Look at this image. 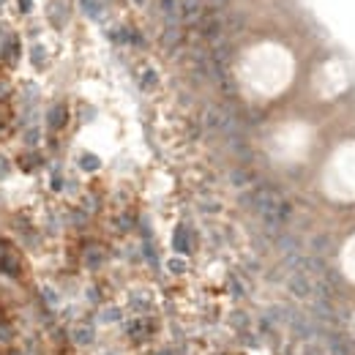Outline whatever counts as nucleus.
Instances as JSON below:
<instances>
[{"label":"nucleus","mask_w":355,"mask_h":355,"mask_svg":"<svg viewBox=\"0 0 355 355\" xmlns=\"http://www.w3.org/2000/svg\"><path fill=\"white\" fill-rule=\"evenodd\" d=\"M161 11H164L170 19H175V17L181 14V6H178V0H161Z\"/></svg>","instance_id":"obj_1"},{"label":"nucleus","mask_w":355,"mask_h":355,"mask_svg":"<svg viewBox=\"0 0 355 355\" xmlns=\"http://www.w3.org/2000/svg\"><path fill=\"white\" fill-rule=\"evenodd\" d=\"M175 41H178V28H170L164 33V44H175Z\"/></svg>","instance_id":"obj_2"},{"label":"nucleus","mask_w":355,"mask_h":355,"mask_svg":"<svg viewBox=\"0 0 355 355\" xmlns=\"http://www.w3.org/2000/svg\"><path fill=\"white\" fill-rule=\"evenodd\" d=\"M140 3H142V0H140Z\"/></svg>","instance_id":"obj_3"}]
</instances>
